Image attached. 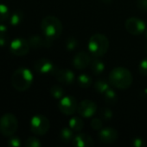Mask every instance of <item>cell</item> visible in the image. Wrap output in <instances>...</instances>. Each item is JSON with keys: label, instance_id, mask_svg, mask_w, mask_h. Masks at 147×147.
<instances>
[{"label": "cell", "instance_id": "7402d4cb", "mask_svg": "<svg viewBox=\"0 0 147 147\" xmlns=\"http://www.w3.org/2000/svg\"><path fill=\"white\" fill-rule=\"evenodd\" d=\"M103 97H104V101L107 104H110V105H113L118 101V96H117L116 92L113 89H111V88L108 89L103 94Z\"/></svg>", "mask_w": 147, "mask_h": 147}, {"label": "cell", "instance_id": "f1b7e54d", "mask_svg": "<svg viewBox=\"0 0 147 147\" xmlns=\"http://www.w3.org/2000/svg\"><path fill=\"white\" fill-rule=\"evenodd\" d=\"M90 126L91 127L94 129V130H101L102 127H103V122L101 119H98V118H94L90 122Z\"/></svg>", "mask_w": 147, "mask_h": 147}, {"label": "cell", "instance_id": "f546056e", "mask_svg": "<svg viewBox=\"0 0 147 147\" xmlns=\"http://www.w3.org/2000/svg\"><path fill=\"white\" fill-rule=\"evenodd\" d=\"M8 146L10 147H19L21 146V140L19 138L17 137H12L10 136V138L8 140Z\"/></svg>", "mask_w": 147, "mask_h": 147}, {"label": "cell", "instance_id": "e575fe53", "mask_svg": "<svg viewBox=\"0 0 147 147\" xmlns=\"http://www.w3.org/2000/svg\"><path fill=\"white\" fill-rule=\"evenodd\" d=\"M8 44V36H0V47H4Z\"/></svg>", "mask_w": 147, "mask_h": 147}, {"label": "cell", "instance_id": "7c38bea8", "mask_svg": "<svg viewBox=\"0 0 147 147\" xmlns=\"http://www.w3.org/2000/svg\"><path fill=\"white\" fill-rule=\"evenodd\" d=\"M119 137V133L116 129L113 127L102 128L99 134V140L103 144H113L114 143Z\"/></svg>", "mask_w": 147, "mask_h": 147}, {"label": "cell", "instance_id": "2e32d148", "mask_svg": "<svg viewBox=\"0 0 147 147\" xmlns=\"http://www.w3.org/2000/svg\"><path fill=\"white\" fill-rule=\"evenodd\" d=\"M28 41L29 43V46L35 49L40 48L42 47H49L52 44V42L48 40L46 38L43 39L39 35H33V36L29 37Z\"/></svg>", "mask_w": 147, "mask_h": 147}, {"label": "cell", "instance_id": "4dcf8cb0", "mask_svg": "<svg viewBox=\"0 0 147 147\" xmlns=\"http://www.w3.org/2000/svg\"><path fill=\"white\" fill-rule=\"evenodd\" d=\"M139 71L142 75L147 76V57H146L144 59H142L141 62L139 63Z\"/></svg>", "mask_w": 147, "mask_h": 147}, {"label": "cell", "instance_id": "4316f807", "mask_svg": "<svg viewBox=\"0 0 147 147\" xmlns=\"http://www.w3.org/2000/svg\"><path fill=\"white\" fill-rule=\"evenodd\" d=\"M24 146L26 147H40L42 146L41 141L36 137H29L26 140Z\"/></svg>", "mask_w": 147, "mask_h": 147}, {"label": "cell", "instance_id": "d4e9b609", "mask_svg": "<svg viewBox=\"0 0 147 147\" xmlns=\"http://www.w3.org/2000/svg\"><path fill=\"white\" fill-rule=\"evenodd\" d=\"M10 15V11L7 5L3 3H0V22H3L9 19Z\"/></svg>", "mask_w": 147, "mask_h": 147}, {"label": "cell", "instance_id": "30bf717a", "mask_svg": "<svg viewBox=\"0 0 147 147\" xmlns=\"http://www.w3.org/2000/svg\"><path fill=\"white\" fill-rule=\"evenodd\" d=\"M97 105L91 100H83L78 104L77 112L84 118H90L97 112Z\"/></svg>", "mask_w": 147, "mask_h": 147}, {"label": "cell", "instance_id": "83f0119b", "mask_svg": "<svg viewBox=\"0 0 147 147\" xmlns=\"http://www.w3.org/2000/svg\"><path fill=\"white\" fill-rule=\"evenodd\" d=\"M101 116L104 121H110L113 118V111L108 108H105L101 111Z\"/></svg>", "mask_w": 147, "mask_h": 147}, {"label": "cell", "instance_id": "8fae6325", "mask_svg": "<svg viewBox=\"0 0 147 147\" xmlns=\"http://www.w3.org/2000/svg\"><path fill=\"white\" fill-rule=\"evenodd\" d=\"M34 68L36 71L41 74H49V73L54 74L55 71L57 70V68H55L54 64L49 59H45V58L38 59L35 63Z\"/></svg>", "mask_w": 147, "mask_h": 147}, {"label": "cell", "instance_id": "ba28073f", "mask_svg": "<svg viewBox=\"0 0 147 147\" xmlns=\"http://www.w3.org/2000/svg\"><path fill=\"white\" fill-rule=\"evenodd\" d=\"M78 102L74 96H63L62 99H60V102L58 103L59 110L66 115H74L78 109Z\"/></svg>", "mask_w": 147, "mask_h": 147}, {"label": "cell", "instance_id": "5bb4252c", "mask_svg": "<svg viewBox=\"0 0 147 147\" xmlns=\"http://www.w3.org/2000/svg\"><path fill=\"white\" fill-rule=\"evenodd\" d=\"M54 75L61 84L66 85L72 84L75 78V73L69 69H57Z\"/></svg>", "mask_w": 147, "mask_h": 147}, {"label": "cell", "instance_id": "cb8c5ba5", "mask_svg": "<svg viewBox=\"0 0 147 147\" xmlns=\"http://www.w3.org/2000/svg\"><path fill=\"white\" fill-rule=\"evenodd\" d=\"M50 95L56 100H60L64 96V90L60 85H53L50 88Z\"/></svg>", "mask_w": 147, "mask_h": 147}, {"label": "cell", "instance_id": "44dd1931", "mask_svg": "<svg viewBox=\"0 0 147 147\" xmlns=\"http://www.w3.org/2000/svg\"><path fill=\"white\" fill-rule=\"evenodd\" d=\"M110 82L109 80H106L104 78H101L99 80H97L95 82V84H94V89L95 90L100 93V94H104L108 89H110Z\"/></svg>", "mask_w": 147, "mask_h": 147}, {"label": "cell", "instance_id": "7a4b0ae2", "mask_svg": "<svg viewBox=\"0 0 147 147\" xmlns=\"http://www.w3.org/2000/svg\"><path fill=\"white\" fill-rule=\"evenodd\" d=\"M108 80L110 84L120 90L128 89L133 84V75L125 67H115L109 73Z\"/></svg>", "mask_w": 147, "mask_h": 147}, {"label": "cell", "instance_id": "836d02e7", "mask_svg": "<svg viewBox=\"0 0 147 147\" xmlns=\"http://www.w3.org/2000/svg\"><path fill=\"white\" fill-rule=\"evenodd\" d=\"M0 36H8V28L4 24H0Z\"/></svg>", "mask_w": 147, "mask_h": 147}, {"label": "cell", "instance_id": "ffe728a7", "mask_svg": "<svg viewBox=\"0 0 147 147\" xmlns=\"http://www.w3.org/2000/svg\"><path fill=\"white\" fill-rule=\"evenodd\" d=\"M74 131L70 127H63L60 132V139L64 143H70L74 140Z\"/></svg>", "mask_w": 147, "mask_h": 147}, {"label": "cell", "instance_id": "8d00e7d4", "mask_svg": "<svg viewBox=\"0 0 147 147\" xmlns=\"http://www.w3.org/2000/svg\"><path fill=\"white\" fill-rule=\"evenodd\" d=\"M146 38H147V28H146Z\"/></svg>", "mask_w": 147, "mask_h": 147}, {"label": "cell", "instance_id": "9a60e30c", "mask_svg": "<svg viewBox=\"0 0 147 147\" xmlns=\"http://www.w3.org/2000/svg\"><path fill=\"white\" fill-rule=\"evenodd\" d=\"M73 146L75 147H92L94 146V142L91 136L87 134H78L74 137L72 141Z\"/></svg>", "mask_w": 147, "mask_h": 147}, {"label": "cell", "instance_id": "e0dca14e", "mask_svg": "<svg viewBox=\"0 0 147 147\" xmlns=\"http://www.w3.org/2000/svg\"><path fill=\"white\" fill-rule=\"evenodd\" d=\"M89 66H90L93 73L95 75L101 74L105 70V64L99 57H94L91 59Z\"/></svg>", "mask_w": 147, "mask_h": 147}, {"label": "cell", "instance_id": "6da1fadb", "mask_svg": "<svg viewBox=\"0 0 147 147\" xmlns=\"http://www.w3.org/2000/svg\"><path fill=\"white\" fill-rule=\"evenodd\" d=\"M41 29L44 38L50 42L58 39L62 33V22L55 16H47L41 22Z\"/></svg>", "mask_w": 147, "mask_h": 147}, {"label": "cell", "instance_id": "5b68a950", "mask_svg": "<svg viewBox=\"0 0 147 147\" xmlns=\"http://www.w3.org/2000/svg\"><path fill=\"white\" fill-rule=\"evenodd\" d=\"M18 128L16 117L11 113H6L0 118V134L5 137L13 136Z\"/></svg>", "mask_w": 147, "mask_h": 147}, {"label": "cell", "instance_id": "d6a6232c", "mask_svg": "<svg viewBox=\"0 0 147 147\" xmlns=\"http://www.w3.org/2000/svg\"><path fill=\"white\" fill-rule=\"evenodd\" d=\"M137 7L141 12H147V0H137Z\"/></svg>", "mask_w": 147, "mask_h": 147}, {"label": "cell", "instance_id": "ac0fdd59", "mask_svg": "<svg viewBox=\"0 0 147 147\" xmlns=\"http://www.w3.org/2000/svg\"><path fill=\"white\" fill-rule=\"evenodd\" d=\"M23 18H24L23 12L19 9H16L10 13L8 20L12 26H18L22 23V22L23 21Z\"/></svg>", "mask_w": 147, "mask_h": 147}, {"label": "cell", "instance_id": "603a6c76", "mask_svg": "<svg viewBox=\"0 0 147 147\" xmlns=\"http://www.w3.org/2000/svg\"><path fill=\"white\" fill-rule=\"evenodd\" d=\"M77 81H78V84L80 85V87L85 88V89L90 87L91 84H92V78L88 74H81V75H79V77L77 78Z\"/></svg>", "mask_w": 147, "mask_h": 147}, {"label": "cell", "instance_id": "1f68e13d", "mask_svg": "<svg viewBox=\"0 0 147 147\" xmlns=\"http://www.w3.org/2000/svg\"><path fill=\"white\" fill-rule=\"evenodd\" d=\"M131 145L133 147H143L145 146L146 142L141 138H134L133 140H132Z\"/></svg>", "mask_w": 147, "mask_h": 147}, {"label": "cell", "instance_id": "9c48e42d", "mask_svg": "<svg viewBox=\"0 0 147 147\" xmlns=\"http://www.w3.org/2000/svg\"><path fill=\"white\" fill-rule=\"evenodd\" d=\"M125 28L126 31L133 35L141 34L146 31V22L138 17H130L125 22Z\"/></svg>", "mask_w": 147, "mask_h": 147}, {"label": "cell", "instance_id": "74e56055", "mask_svg": "<svg viewBox=\"0 0 147 147\" xmlns=\"http://www.w3.org/2000/svg\"><path fill=\"white\" fill-rule=\"evenodd\" d=\"M146 49H147V47H146Z\"/></svg>", "mask_w": 147, "mask_h": 147}, {"label": "cell", "instance_id": "52a82bcc", "mask_svg": "<svg viewBox=\"0 0 147 147\" xmlns=\"http://www.w3.org/2000/svg\"><path fill=\"white\" fill-rule=\"evenodd\" d=\"M29 43L27 40L17 37L11 40L10 43V51L16 56H24L29 52Z\"/></svg>", "mask_w": 147, "mask_h": 147}, {"label": "cell", "instance_id": "4fadbf2b", "mask_svg": "<svg viewBox=\"0 0 147 147\" xmlns=\"http://www.w3.org/2000/svg\"><path fill=\"white\" fill-rule=\"evenodd\" d=\"M91 57L90 55L86 52H79L75 54L73 59V65L75 69L78 70H83L89 66L91 62Z\"/></svg>", "mask_w": 147, "mask_h": 147}, {"label": "cell", "instance_id": "8992f818", "mask_svg": "<svg viewBox=\"0 0 147 147\" xmlns=\"http://www.w3.org/2000/svg\"><path fill=\"white\" fill-rule=\"evenodd\" d=\"M30 130L36 135H44L46 134L50 127V122L49 119L42 115H34L29 122Z\"/></svg>", "mask_w": 147, "mask_h": 147}, {"label": "cell", "instance_id": "3957f363", "mask_svg": "<svg viewBox=\"0 0 147 147\" xmlns=\"http://www.w3.org/2000/svg\"><path fill=\"white\" fill-rule=\"evenodd\" d=\"M12 87L20 92L27 90L33 83V74L31 71L25 67L17 68L11 75Z\"/></svg>", "mask_w": 147, "mask_h": 147}, {"label": "cell", "instance_id": "484cf974", "mask_svg": "<svg viewBox=\"0 0 147 147\" xmlns=\"http://www.w3.org/2000/svg\"><path fill=\"white\" fill-rule=\"evenodd\" d=\"M78 47V40L75 37H68L66 40V48L68 51H74Z\"/></svg>", "mask_w": 147, "mask_h": 147}, {"label": "cell", "instance_id": "277c9868", "mask_svg": "<svg viewBox=\"0 0 147 147\" xmlns=\"http://www.w3.org/2000/svg\"><path fill=\"white\" fill-rule=\"evenodd\" d=\"M109 48V40L102 34L92 35L88 41V50L94 57H102L107 53Z\"/></svg>", "mask_w": 147, "mask_h": 147}, {"label": "cell", "instance_id": "d590c367", "mask_svg": "<svg viewBox=\"0 0 147 147\" xmlns=\"http://www.w3.org/2000/svg\"><path fill=\"white\" fill-rule=\"evenodd\" d=\"M101 2L106 3V4H109V3H111L113 2V0H101Z\"/></svg>", "mask_w": 147, "mask_h": 147}, {"label": "cell", "instance_id": "d6986e66", "mask_svg": "<svg viewBox=\"0 0 147 147\" xmlns=\"http://www.w3.org/2000/svg\"><path fill=\"white\" fill-rule=\"evenodd\" d=\"M68 127L74 131V132H80L84 127V121L80 117H73L68 121Z\"/></svg>", "mask_w": 147, "mask_h": 147}]
</instances>
